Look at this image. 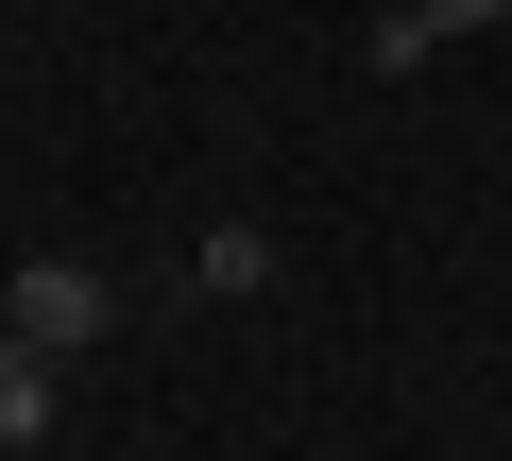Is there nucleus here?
Wrapping results in <instances>:
<instances>
[{
  "label": "nucleus",
  "mask_w": 512,
  "mask_h": 461,
  "mask_svg": "<svg viewBox=\"0 0 512 461\" xmlns=\"http://www.w3.org/2000/svg\"><path fill=\"white\" fill-rule=\"evenodd\" d=\"M410 18H427V52H444V35H495L512 0H410Z\"/></svg>",
  "instance_id": "obj_4"
},
{
  "label": "nucleus",
  "mask_w": 512,
  "mask_h": 461,
  "mask_svg": "<svg viewBox=\"0 0 512 461\" xmlns=\"http://www.w3.org/2000/svg\"><path fill=\"white\" fill-rule=\"evenodd\" d=\"M0 342H35V359H86V342H103V274H86V257H35V274H0Z\"/></svg>",
  "instance_id": "obj_1"
},
{
  "label": "nucleus",
  "mask_w": 512,
  "mask_h": 461,
  "mask_svg": "<svg viewBox=\"0 0 512 461\" xmlns=\"http://www.w3.org/2000/svg\"><path fill=\"white\" fill-rule=\"evenodd\" d=\"M188 274H205V291H274V240H256V222H205Z\"/></svg>",
  "instance_id": "obj_3"
},
{
  "label": "nucleus",
  "mask_w": 512,
  "mask_h": 461,
  "mask_svg": "<svg viewBox=\"0 0 512 461\" xmlns=\"http://www.w3.org/2000/svg\"><path fill=\"white\" fill-rule=\"evenodd\" d=\"M0 444H52V359L0 342Z\"/></svg>",
  "instance_id": "obj_2"
}]
</instances>
